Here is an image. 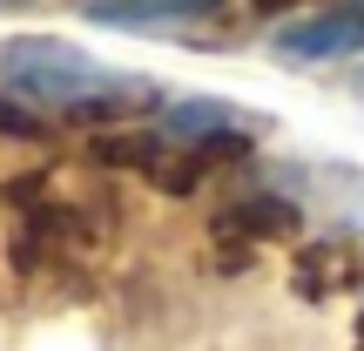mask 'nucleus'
Segmentation results:
<instances>
[{"instance_id": "0eeeda50", "label": "nucleus", "mask_w": 364, "mask_h": 351, "mask_svg": "<svg viewBox=\"0 0 364 351\" xmlns=\"http://www.w3.org/2000/svg\"><path fill=\"white\" fill-rule=\"evenodd\" d=\"M358 88H364V81H358Z\"/></svg>"}, {"instance_id": "39448f33", "label": "nucleus", "mask_w": 364, "mask_h": 351, "mask_svg": "<svg viewBox=\"0 0 364 351\" xmlns=\"http://www.w3.org/2000/svg\"><path fill=\"white\" fill-rule=\"evenodd\" d=\"M95 27H196V21H223V7H203V0H169V7H88Z\"/></svg>"}, {"instance_id": "423d86ee", "label": "nucleus", "mask_w": 364, "mask_h": 351, "mask_svg": "<svg viewBox=\"0 0 364 351\" xmlns=\"http://www.w3.org/2000/svg\"><path fill=\"white\" fill-rule=\"evenodd\" d=\"M0 135H34V108H21V102L0 95Z\"/></svg>"}, {"instance_id": "20e7f679", "label": "nucleus", "mask_w": 364, "mask_h": 351, "mask_svg": "<svg viewBox=\"0 0 364 351\" xmlns=\"http://www.w3.org/2000/svg\"><path fill=\"white\" fill-rule=\"evenodd\" d=\"M297 216H304V209L290 203V196H263V189L230 196V203L216 209V243H230V250L277 243V236H290V230H297Z\"/></svg>"}, {"instance_id": "f257e3e1", "label": "nucleus", "mask_w": 364, "mask_h": 351, "mask_svg": "<svg viewBox=\"0 0 364 351\" xmlns=\"http://www.w3.org/2000/svg\"><path fill=\"white\" fill-rule=\"evenodd\" d=\"M0 75H7L14 102H34V108H54L68 122H122V115H142L156 102V88L135 75H115V68L88 61L81 48L68 41H48V34H27L14 48H0Z\"/></svg>"}, {"instance_id": "7ed1b4c3", "label": "nucleus", "mask_w": 364, "mask_h": 351, "mask_svg": "<svg viewBox=\"0 0 364 351\" xmlns=\"http://www.w3.org/2000/svg\"><path fill=\"white\" fill-rule=\"evenodd\" d=\"M290 284H297V298H338V290H358L364 284V230L324 236V243L297 250Z\"/></svg>"}, {"instance_id": "f03ea898", "label": "nucleus", "mask_w": 364, "mask_h": 351, "mask_svg": "<svg viewBox=\"0 0 364 351\" xmlns=\"http://www.w3.org/2000/svg\"><path fill=\"white\" fill-rule=\"evenodd\" d=\"M270 48L284 61H344V54L364 48V7H324V14H304V21L277 27Z\"/></svg>"}]
</instances>
